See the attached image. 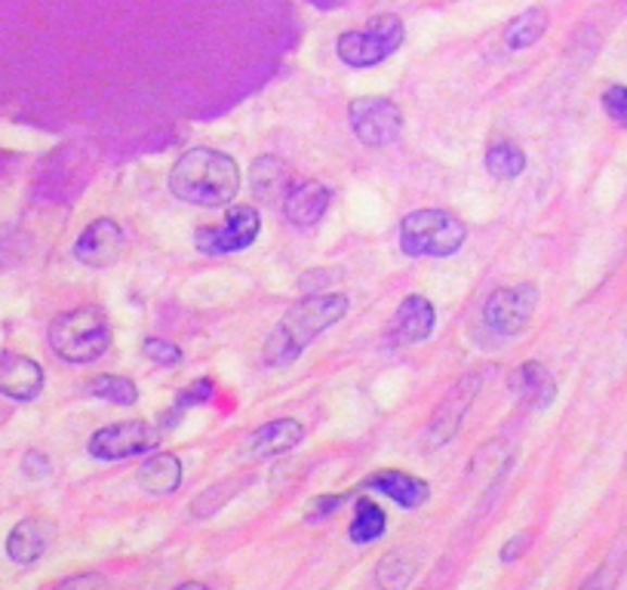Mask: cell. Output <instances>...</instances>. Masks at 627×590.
Masks as SVG:
<instances>
[{"mask_svg":"<svg viewBox=\"0 0 627 590\" xmlns=\"http://www.w3.org/2000/svg\"><path fill=\"white\" fill-rule=\"evenodd\" d=\"M234 486H240V484H237V480H228V484L210 486V489H206V492H203V495L191 504V514H195V519L213 517L215 511H218V507H222V504L234 495V492H228V489H234Z\"/></svg>","mask_w":627,"mask_h":590,"instance_id":"484cf974","label":"cell"},{"mask_svg":"<svg viewBox=\"0 0 627 590\" xmlns=\"http://www.w3.org/2000/svg\"><path fill=\"white\" fill-rule=\"evenodd\" d=\"M50 538H53V523L40 517L18 519L7 536V556L16 566H35L37 560L47 554Z\"/></svg>","mask_w":627,"mask_h":590,"instance_id":"e0dca14e","label":"cell"},{"mask_svg":"<svg viewBox=\"0 0 627 590\" xmlns=\"http://www.w3.org/2000/svg\"><path fill=\"white\" fill-rule=\"evenodd\" d=\"M529 538H532V532H517V536L504 541V548L499 551V560H502L504 566H514L529 551Z\"/></svg>","mask_w":627,"mask_h":590,"instance_id":"d6a6232c","label":"cell"},{"mask_svg":"<svg viewBox=\"0 0 627 590\" xmlns=\"http://www.w3.org/2000/svg\"><path fill=\"white\" fill-rule=\"evenodd\" d=\"M305 440V425L296 418H274L268 425L255 428L247 440V455L252 459H277L287 455Z\"/></svg>","mask_w":627,"mask_h":590,"instance_id":"9a60e30c","label":"cell"},{"mask_svg":"<svg viewBox=\"0 0 627 590\" xmlns=\"http://www.w3.org/2000/svg\"><path fill=\"white\" fill-rule=\"evenodd\" d=\"M124 252V228L114 218H96L74 240V259L87 268H111Z\"/></svg>","mask_w":627,"mask_h":590,"instance_id":"8fae6325","label":"cell"},{"mask_svg":"<svg viewBox=\"0 0 627 590\" xmlns=\"http://www.w3.org/2000/svg\"><path fill=\"white\" fill-rule=\"evenodd\" d=\"M250 188L262 203H284V197L292 191V173L289 163L280 158H255L250 166Z\"/></svg>","mask_w":627,"mask_h":590,"instance_id":"d6986e66","label":"cell"},{"mask_svg":"<svg viewBox=\"0 0 627 590\" xmlns=\"http://www.w3.org/2000/svg\"><path fill=\"white\" fill-rule=\"evenodd\" d=\"M176 590H210L203 581H185V585H179Z\"/></svg>","mask_w":627,"mask_h":590,"instance_id":"e575fe53","label":"cell"},{"mask_svg":"<svg viewBox=\"0 0 627 590\" xmlns=\"http://www.w3.org/2000/svg\"><path fill=\"white\" fill-rule=\"evenodd\" d=\"M615 581H618V566L615 563H603L578 590H615Z\"/></svg>","mask_w":627,"mask_h":590,"instance_id":"836d02e7","label":"cell"},{"mask_svg":"<svg viewBox=\"0 0 627 590\" xmlns=\"http://www.w3.org/2000/svg\"><path fill=\"white\" fill-rule=\"evenodd\" d=\"M170 191L181 203L195 206H228L240 191V166L231 154L215 148H191L170 170Z\"/></svg>","mask_w":627,"mask_h":590,"instance_id":"7a4b0ae2","label":"cell"},{"mask_svg":"<svg viewBox=\"0 0 627 590\" xmlns=\"http://www.w3.org/2000/svg\"><path fill=\"white\" fill-rule=\"evenodd\" d=\"M43 369L40 363L25 354H13V351H3L0 354V393L18 400V403H28L43 391Z\"/></svg>","mask_w":627,"mask_h":590,"instance_id":"4fadbf2b","label":"cell"},{"mask_svg":"<svg viewBox=\"0 0 627 590\" xmlns=\"http://www.w3.org/2000/svg\"><path fill=\"white\" fill-rule=\"evenodd\" d=\"M538 307L536 284H517V287L496 289L484 304V323L502 339L521 336L529 326Z\"/></svg>","mask_w":627,"mask_h":590,"instance_id":"ba28073f","label":"cell"},{"mask_svg":"<svg viewBox=\"0 0 627 590\" xmlns=\"http://www.w3.org/2000/svg\"><path fill=\"white\" fill-rule=\"evenodd\" d=\"M262 231V215L250 203H237L228 210L225 222L218 228H200L195 243L206 255H231V252L250 250L255 237Z\"/></svg>","mask_w":627,"mask_h":590,"instance_id":"9c48e42d","label":"cell"},{"mask_svg":"<svg viewBox=\"0 0 627 590\" xmlns=\"http://www.w3.org/2000/svg\"><path fill=\"white\" fill-rule=\"evenodd\" d=\"M163 440V425L151 422H121V425H105L90 437L87 452L96 462H124L136 459L145 452H154Z\"/></svg>","mask_w":627,"mask_h":590,"instance_id":"8992f818","label":"cell"},{"mask_svg":"<svg viewBox=\"0 0 627 590\" xmlns=\"http://www.w3.org/2000/svg\"><path fill=\"white\" fill-rule=\"evenodd\" d=\"M87 391L92 397H99V400H105V403H114V406H136L139 403V388H136V381L126 376H96L87 385Z\"/></svg>","mask_w":627,"mask_h":590,"instance_id":"d4e9b609","label":"cell"},{"mask_svg":"<svg viewBox=\"0 0 627 590\" xmlns=\"http://www.w3.org/2000/svg\"><path fill=\"white\" fill-rule=\"evenodd\" d=\"M418 563L406 551H391L381 556L376 566V588L378 590H406L413 585Z\"/></svg>","mask_w":627,"mask_h":590,"instance_id":"603a6c76","label":"cell"},{"mask_svg":"<svg viewBox=\"0 0 627 590\" xmlns=\"http://www.w3.org/2000/svg\"><path fill=\"white\" fill-rule=\"evenodd\" d=\"M403 37H406V28H403L400 16L381 13V16L369 18L363 28L344 32L336 40V53L348 68H373V65H381L385 59H391L403 47Z\"/></svg>","mask_w":627,"mask_h":590,"instance_id":"5b68a950","label":"cell"},{"mask_svg":"<svg viewBox=\"0 0 627 590\" xmlns=\"http://www.w3.org/2000/svg\"><path fill=\"white\" fill-rule=\"evenodd\" d=\"M388 532V514L373 499H358V511L348 526V538L354 544H373Z\"/></svg>","mask_w":627,"mask_h":590,"instance_id":"7402d4cb","label":"cell"},{"mask_svg":"<svg viewBox=\"0 0 627 590\" xmlns=\"http://www.w3.org/2000/svg\"><path fill=\"white\" fill-rule=\"evenodd\" d=\"M142 354L151 363H158V366H166V369H173V366H179L181 360V348L179 344H173V341L166 339H145L142 341Z\"/></svg>","mask_w":627,"mask_h":590,"instance_id":"4316f807","label":"cell"},{"mask_svg":"<svg viewBox=\"0 0 627 590\" xmlns=\"http://www.w3.org/2000/svg\"><path fill=\"white\" fill-rule=\"evenodd\" d=\"M215 393V381L213 378H198L191 388H185L179 393V403H176V412H185L188 406H200V403H206L210 397Z\"/></svg>","mask_w":627,"mask_h":590,"instance_id":"f546056e","label":"cell"},{"mask_svg":"<svg viewBox=\"0 0 627 590\" xmlns=\"http://www.w3.org/2000/svg\"><path fill=\"white\" fill-rule=\"evenodd\" d=\"M348 499H351V492H336V495H317V499L308 504L305 517L311 519V523H321V519H329Z\"/></svg>","mask_w":627,"mask_h":590,"instance_id":"f1b7e54d","label":"cell"},{"mask_svg":"<svg viewBox=\"0 0 627 590\" xmlns=\"http://www.w3.org/2000/svg\"><path fill=\"white\" fill-rule=\"evenodd\" d=\"M53 590H108V581L102 573H80L59 581Z\"/></svg>","mask_w":627,"mask_h":590,"instance_id":"4dcf8cb0","label":"cell"},{"mask_svg":"<svg viewBox=\"0 0 627 590\" xmlns=\"http://www.w3.org/2000/svg\"><path fill=\"white\" fill-rule=\"evenodd\" d=\"M437 326V311L425 296H406L391 321V341L394 344H418L430 339Z\"/></svg>","mask_w":627,"mask_h":590,"instance_id":"2e32d148","label":"cell"},{"mask_svg":"<svg viewBox=\"0 0 627 590\" xmlns=\"http://www.w3.org/2000/svg\"><path fill=\"white\" fill-rule=\"evenodd\" d=\"M348 314V296L341 292H321V296H305L289 307L284 321L271 329L268 341H265V366L280 369L289 366L305 354L311 341L323 336L329 326H336Z\"/></svg>","mask_w":627,"mask_h":590,"instance_id":"6da1fadb","label":"cell"},{"mask_svg":"<svg viewBox=\"0 0 627 590\" xmlns=\"http://www.w3.org/2000/svg\"><path fill=\"white\" fill-rule=\"evenodd\" d=\"M136 480L148 495H173L181 486V462L173 452H158L145 459Z\"/></svg>","mask_w":627,"mask_h":590,"instance_id":"ffe728a7","label":"cell"},{"mask_svg":"<svg viewBox=\"0 0 627 590\" xmlns=\"http://www.w3.org/2000/svg\"><path fill=\"white\" fill-rule=\"evenodd\" d=\"M548 25H551L548 10H544V7H529V10H523L521 16H514L507 22V28H504V47H507L511 53L529 50V47H536L538 40L544 37Z\"/></svg>","mask_w":627,"mask_h":590,"instance_id":"44dd1931","label":"cell"},{"mask_svg":"<svg viewBox=\"0 0 627 590\" xmlns=\"http://www.w3.org/2000/svg\"><path fill=\"white\" fill-rule=\"evenodd\" d=\"M329 188L323 181H299L284 197V215L292 228H314L329 206Z\"/></svg>","mask_w":627,"mask_h":590,"instance_id":"ac0fdd59","label":"cell"},{"mask_svg":"<svg viewBox=\"0 0 627 590\" xmlns=\"http://www.w3.org/2000/svg\"><path fill=\"white\" fill-rule=\"evenodd\" d=\"M480 385H484V373H467L465 378H459V381L449 388L443 403L430 415L428 430H425V437H422V443H425L422 449H425V452L447 447L449 440L459 434L467 410H471V403H474V397L480 391Z\"/></svg>","mask_w":627,"mask_h":590,"instance_id":"30bf717a","label":"cell"},{"mask_svg":"<svg viewBox=\"0 0 627 590\" xmlns=\"http://www.w3.org/2000/svg\"><path fill=\"white\" fill-rule=\"evenodd\" d=\"M603 111L610 114V121H615L618 126L627 129V87L625 84H612L603 90Z\"/></svg>","mask_w":627,"mask_h":590,"instance_id":"83f0119b","label":"cell"},{"mask_svg":"<svg viewBox=\"0 0 627 590\" xmlns=\"http://www.w3.org/2000/svg\"><path fill=\"white\" fill-rule=\"evenodd\" d=\"M348 121H351V129H354L358 142H363L366 148H388L403 133V114L385 96L354 99L348 105Z\"/></svg>","mask_w":627,"mask_h":590,"instance_id":"52a82bcc","label":"cell"},{"mask_svg":"<svg viewBox=\"0 0 627 590\" xmlns=\"http://www.w3.org/2000/svg\"><path fill=\"white\" fill-rule=\"evenodd\" d=\"M484 163L492 179L514 181L521 179L523 170H526V154H523V148H517V145L496 142L486 151Z\"/></svg>","mask_w":627,"mask_h":590,"instance_id":"cb8c5ba5","label":"cell"},{"mask_svg":"<svg viewBox=\"0 0 627 590\" xmlns=\"http://www.w3.org/2000/svg\"><path fill=\"white\" fill-rule=\"evenodd\" d=\"M50 348L65 363H96L111 348V321L99 304H80L50 323Z\"/></svg>","mask_w":627,"mask_h":590,"instance_id":"3957f363","label":"cell"},{"mask_svg":"<svg viewBox=\"0 0 627 590\" xmlns=\"http://www.w3.org/2000/svg\"><path fill=\"white\" fill-rule=\"evenodd\" d=\"M507 388H511V393L521 400L523 406H529V410H548L556 397L554 376H551L548 366L538 363V360L521 363V366L511 373V378H507Z\"/></svg>","mask_w":627,"mask_h":590,"instance_id":"5bb4252c","label":"cell"},{"mask_svg":"<svg viewBox=\"0 0 627 590\" xmlns=\"http://www.w3.org/2000/svg\"><path fill=\"white\" fill-rule=\"evenodd\" d=\"M50 470H53L50 459H47L43 452H37V449L22 459V474H25L28 480H43V477H50Z\"/></svg>","mask_w":627,"mask_h":590,"instance_id":"1f68e13d","label":"cell"},{"mask_svg":"<svg viewBox=\"0 0 627 590\" xmlns=\"http://www.w3.org/2000/svg\"><path fill=\"white\" fill-rule=\"evenodd\" d=\"M360 492H378V495H385V499H391L400 507H406V511H413V507H422L430 495V486L422 480V477H415V474H406V470H376V474H369L363 484H360Z\"/></svg>","mask_w":627,"mask_h":590,"instance_id":"7c38bea8","label":"cell"},{"mask_svg":"<svg viewBox=\"0 0 627 590\" xmlns=\"http://www.w3.org/2000/svg\"><path fill=\"white\" fill-rule=\"evenodd\" d=\"M465 240L467 228L447 210H415L400 222V250L410 259H449Z\"/></svg>","mask_w":627,"mask_h":590,"instance_id":"277c9868","label":"cell"}]
</instances>
